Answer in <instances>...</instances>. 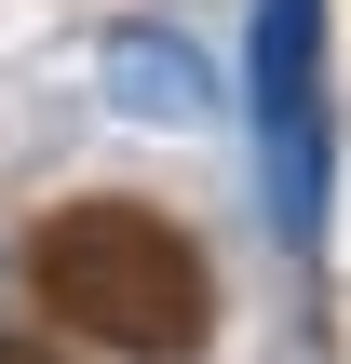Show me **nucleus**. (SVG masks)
<instances>
[{"label": "nucleus", "mask_w": 351, "mask_h": 364, "mask_svg": "<svg viewBox=\"0 0 351 364\" xmlns=\"http://www.w3.org/2000/svg\"><path fill=\"white\" fill-rule=\"evenodd\" d=\"M108 108L122 122H216V68L176 41V27H108Z\"/></svg>", "instance_id": "7ed1b4c3"}, {"label": "nucleus", "mask_w": 351, "mask_h": 364, "mask_svg": "<svg viewBox=\"0 0 351 364\" xmlns=\"http://www.w3.org/2000/svg\"><path fill=\"white\" fill-rule=\"evenodd\" d=\"M257 135H271V216L325 230V0H257Z\"/></svg>", "instance_id": "f03ea898"}, {"label": "nucleus", "mask_w": 351, "mask_h": 364, "mask_svg": "<svg viewBox=\"0 0 351 364\" xmlns=\"http://www.w3.org/2000/svg\"><path fill=\"white\" fill-rule=\"evenodd\" d=\"M0 364H27V351H0Z\"/></svg>", "instance_id": "20e7f679"}, {"label": "nucleus", "mask_w": 351, "mask_h": 364, "mask_svg": "<svg viewBox=\"0 0 351 364\" xmlns=\"http://www.w3.org/2000/svg\"><path fill=\"white\" fill-rule=\"evenodd\" d=\"M41 297H54L81 338L135 351V364H162V351L203 338V257H189V230H162V216H135V203L54 216V230H41Z\"/></svg>", "instance_id": "f257e3e1"}]
</instances>
